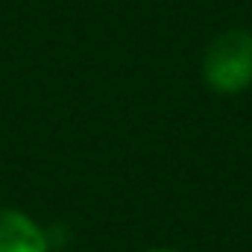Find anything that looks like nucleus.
<instances>
[{
    "label": "nucleus",
    "mask_w": 252,
    "mask_h": 252,
    "mask_svg": "<svg viewBox=\"0 0 252 252\" xmlns=\"http://www.w3.org/2000/svg\"><path fill=\"white\" fill-rule=\"evenodd\" d=\"M144 252H185V250H176V247H153V250H144Z\"/></svg>",
    "instance_id": "obj_3"
},
{
    "label": "nucleus",
    "mask_w": 252,
    "mask_h": 252,
    "mask_svg": "<svg viewBox=\"0 0 252 252\" xmlns=\"http://www.w3.org/2000/svg\"><path fill=\"white\" fill-rule=\"evenodd\" d=\"M0 252H50L47 229L27 211L0 205Z\"/></svg>",
    "instance_id": "obj_2"
},
{
    "label": "nucleus",
    "mask_w": 252,
    "mask_h": 252,
    "mask_svg": "<svg viewBox=\"0 0 252 252\" xmlns=\"http://www.w3.org/2000/svg\"><path fill=\"white\" fill-rule=\"evenodd\" d=\"M199 76L220 97L244 94L252 85V30L232 27L214 35L202 53Z\"/></svg>",
    "instance_id": "obj_1"
}]
</instances>
